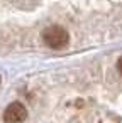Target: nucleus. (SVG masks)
<instances>
[{"label": "nucleus", "instance_id": "1", "mask_svg": "<svg viewBox=\"0 0 122 123\" xmlns=\"http://www.w3.org/2000/svg\"><path fill=\"white\" fill-rule=\"evenodd\" d=\"M68 39H70V36H68L66 29L61 25H49L43 32V41L51 49H63L68 44Z\"/></svg>", "mask_w": 122, "mask_h": 123}, {"label": "nucleus", "instance_id": "2", "mask_svg": "<svg viewBox=\"0 0 122 123\" xmlns=\"http://www.w3.org/2000/svg\"><path fill=\"white\" fill-rule=\"evenodd\" d=\"M27 118V110L21 101L10 103L4 111V121L5 123H24Z\"/></svg>", "mask_w": 122, "mask_h": 123}, {"label": "nucleus", "instance_id": "3", "mask_svg": "<svg viewBox=\"0 0 122 123\" xmlns=\"http://www.w3.org/2000/svg\"><path fill=\"white\" fill-rule=\"evenodd\" d=\"M117 69H119V73L122 74V57L119 59V62H117Z\"/></svg>", "mask_w": 122, "mask_h": 123}]
</instances>
